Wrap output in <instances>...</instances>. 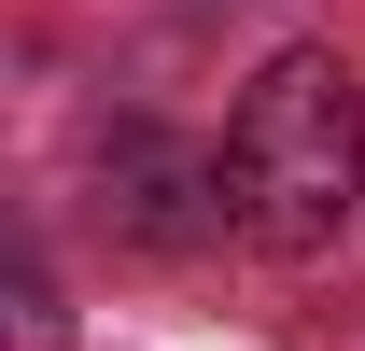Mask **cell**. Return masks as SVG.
<instances>
[{
  "instance_id": "1",
  "label": "cell",
  "mask_w": 365,
  "mask_h": 351,
  "mask_svg": "<svg viewBox=\"0 0 365 351\" xmlns=\"http://www.w3.org/2000/svg\"><path fill=\"white\" fill-rule=\"evenodd\" d=\"M211 197H225V225L253 239V253H337V225H351L365 197V98H351V56H267L253 71V98L225 113V155H211Z\"/></svg>"
},
{
  "instance_id": "2",
  "label": "cell",
  "mask_w": 365,
  "mask_h": 351,
  "mask_svg": "<svg viewBox=\"0 0 365 351\" xmlns=\"http://www.w3.org/2000/svg\"><path fill=\"white\" fill-rule=\"evenodd\" d=\"M169 197H182V155L169 141H127V239H182Z\"/></svg>"
}]
</instances>
